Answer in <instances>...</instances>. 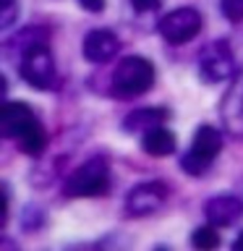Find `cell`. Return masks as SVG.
I'll use <instances>...</instances> for the list:
<instances>
[{
    "mask_svg": "<svg viewBox=\"0 0 243 251\" xmlns=\"http://www.w3.org/2000/svg\"><path fill=\"white\" fill-rule=\"evenodd\" d=\"M8 50L16 52L19 58V76L34 89H50L55 84V58L47 47V34L37 26L24 29L8 42Z\"/></svg>",
    "mask_w": 243,
    "mask_h": 251,
    "instance_id": "obj_1",
    "label": "cell"
},
{
    "mask_svg": "<svg viewBox=\"0 0 243 251\" xmlns=\"http://www.w3.org/2000/svg\"><path fill=\"white\" fill-rule=\"evenodd\" d=\"M154 78H157V71L149 58H144V55H125L115 66L113 76H110V89L121 100H133L152 89Z\"/></svg>",
    "mask_w": 243,
    "mask_h": 251,
    "instance_id": "obj_2",
    "label": "cell"
},
{
    "mask_svg": "<svg viewBox=\"0 0 243 251\" xmlns=\"http://www.w3.org/2000/svg\"><path fill=\"white\" fill-rule=\"evenodd\" d=\"M66 196L86 199V196H102L110 191V160L105 154H92L71 173L63 183Z\"/></svg>",
    "mask_w": 243,
    "mask_h": 251,
    "instance_id": "obj_3",
    "label": "cell"
},
{
    "mask_svg": "<svg viewBox=\"0 0 243 251\" xmlns=\"http://www.w3.org/2000/svg\"><path fill=\"white\" fill-rule=\"evenodd\" d=\"M219 149H222V133H219L215 126L201 123L194 133L188 152L180 157V170L188 173V176H194V178L204 176V173H209L215 157L219 154Z\"/></svg>",
    "mask_w": 243,
    "mask_h": 251,
    "instance_id": "obj_4",
    "label": "cell"
},
{
    "mask_svg": "<svg viewBox=\"0 0 243 251\" xmlns=\"http://www.w3.org/2000/svg\"><path fill=\"white\" fill-rule=\"evenodd\" d=\"M199 76L207 84H222L233 81L238 74V63H235V52L227 39H212L199 50Z\"/></svg>",
    "mask_w": 243,
    "mask_h": 251,
    "instance_id": "obj_5",
    "label": "cell"
},
{
    "mask_svg": "<svg viewBox=\"0 0 243 251\" xmlns=\"http://www.w3.org/2000/svg\"><path fill=\"white\" fill-rule=\"evenodd\" d=\"M168 196H170L168 183H162V180H141L125 194L123 209L128 217H149L165 207Z\"/></svg>",
    "mask_w": 243,
    "mask_h": 251,
    "instance_id": "obj_6",
    "label": "cell"
},
{
    "mask_svg": "<svg viewBox=\"0 0 243 251\" xmlns=\"http://www.w3.org/2000/svg\"><path fill=\"white\" fill-rule=\"evenodd\" d=\"M201 13L191 5L172 8L160 19V34L168 45H186L201 31Z\"/></svg>",
    "mask_w": 243,
    "mask_h": 251,
    "instance_id": "obj_7",
    "label": "cell"
},
{
    "mask_svg": "<svg viewBox=\"0 0 243 251\" xmlns=\"http://www.w3.org/2000/svg\"><path fill=\"white\" fill-rule=\"evenodd\" d=\"M219 121L227 136L243 139V74H235L219 100Z\"/></svg>",
    "mask_w": 243,
    "mask_h": 251,
    "instance_id": "obj_8",
    "label": "cell"
},
{
    "mask_svg": "<svg viewBox=\"0 0 243 251\" xmlns=\"http://www.w3.org/2000/svg\"><path fill=\"white\" fill-rule=\"evenodd\" d=\"M118 50H121V39H118V34H115V31H110V29H92V31H86V37L81 42L84 58L89 63H94V66L113 60L118 55Z\"/></svg>",
    "mask_w": 243,
    "mask_h": 251,
    "instance_id": "obj_9",
    "label": "cell"
},
{
    "mask_svg": "<svg viewBox=\"0 0 243 251\" xmlns=\"http://www.w3.org/2000/svg\"><path fill=\"white\" fill-rule=\"evenodd\" d=\"M204 217L217 227H230L243 217V199L235 194H219L204 201Z\"/></svg>",
    "mask_w": 243,
    "mask_h": 251,
    "instance_id": "obj_10",
    "label": "cell"
},
{
    "mask_svg": "<svg viewBox=\"0 0 243 251\" xmlns=\"http://www.w3.org/2000/svg\"><path fill=\"white\" fill-rule=\"evenodd\" d=\"M37 121L39 118L29 107V102H21V100H8L3 105V113H0V126H3V133L8 139H19Z\"/></svg>",
    "mask_w": 243,
    "mask_h": 251,
    "instance_id": "obj_11",
    "label": "cell"
},
{
    "mask_svg": "<svg viewBox=\"0 0 243 251\" xmlns=\"http://www.w3.org/2000/svg\"><path fill=\"white\" fill-rule=\"evenodd\" d=\"M170 118L168 107H136L123 118V131L128 133H144L154 126H165V121Z\"/></svg>",
    "mask_w": 243,
    "mask_h": 251,
    "instance_id": "obj_12",
    "label": "cell"
},
{
    "mask_svg": "<svg viewBox=\"0 0 243 251\" xmlns=\"http://www.w3.org/2000/svg\"><path fill=\"white\" fill-rule=\"evenodd\" d=\"M178 141H175V133L165 126H154L141 133V149L149 154V157H168L175 152Z\"/></svg>",
    "mask_w": 243,
    "mask_h": 251,
    "instance_id": "obj_13",
    "label": "cell"
},
{
    "mask_svg": "<svg viewBox=\"0 0 243 251\" xmlns=\"http://www.w3.org/2000/svg\"><path fill=\"white\" fill-rule=\"evenodd\" d=\"M16 144H19V152L24 154H29V157H39L47 149V133L42 128V123H34V126H29L26 131L21 133L19 139H13Z\"/></svg>",
    "mask_w": 243,
    "mask_h": 251,
    "instance_id": "obj_14",
    "label": "cell"
},
{
    "mask_svg": "<svg viewBox=\"0 0 243 251\" xmlns=\"http://www.w3.org/2000/svg\"><path fill=\"white\" fill-rule=\"evenodd\" d=\"M191 246L194 249H201V251H209V249H217L219 246V233H217V225H199L196 230L191 233Z\"/></svg>",
    "mask_w": 243,
    "mask_h": 251,
    "instance_id": "obj_15",
    "label": "cell"
},
{
    "mask_svg": "<svg viewBox=\"0 0 243 251\" xmlns=\"http://www.w3.org/2000/svg\"><path fill=\"white\" fill-rule=\"evenodd\" d=\"M42 225H45V209L29 204V207L21 212V227L26 233H37V230H42Z\"/></svg>",
    "mask_w": 243,
    "mask_h": 251,
    "instance_id": "obj_16",
    "label": "cell"
},
{
    "mask_svg": "<svg viewBox=\"0 0 243 251\" xmlns=\"http://www.w3.org/2000/svg\"><path fill=\"white\" fill-rule=\"evenodd\" d=\"M0 3H3V13H0V29L8 31L16 21H19L21 5H19V0H0Z\"/></svg>",
    "mask_w": 243,
    "mask_h": 251,
    "instance_id": "obj_17",
    "label": "cell"
},
{
    "mask_svg": "<svg viewBox=\"0 0 243 251\" xmlns=\"http://www.w3.org/2000/svg\"><path fill=\"white\" fill-rule=\"evenodd\" d=\"M219 11L227 21L241 24L243 21V0H219Z\"/></svg>",
    "mask_w": 243,
    "mask_h": 251,
    "instance_id": "obj_18",
    "label": "cell"
},
{
    "mask_svg": "<svg viewBox=\"0 0 243 251\" xmlns=\"http://www.w3.org/2000/svg\"><path fill=\"white\" fill-rule=\"evenodd\" d=\"M8 207H11V188H8V183H3V209H0V227H5V223H8Z\"/></svg>",
    "mask_w": 243,
    "mask_h": 251,
    "instance_id": "obj_19",
    "label": "cell"
},
{
    "mask_svg": "<svg viewBox=\"0 0 243 251\" xmlns=\"http://www.w3.org/2000/svg\"><path fill=\"white\" fill-rule=\"evenodd\" d=\"M78 5H81L84 11H89V13L105 11V0H78Z\"/></svg>",
    "mask_w": 243,
    "mask_h": 251,
    "instance_id": "obj_20",
    "label": "cell"
},
{
    "mask_svg": "<svg viewBox=\"0 0 243 251\" xmlns=\"http://www.w3.org/2000/svg\"><path fill=\"white\" fill-rule=\"evenodd\" d=\"M131 5L136 11H152V8L160 5V0H131Z\"/></svg>",
    "mask_w": 243,
    "mask_h": 251,
    "instance_id": "obj_21",
    "label": "cell"
},
{
    "mask_svg": "<svg viewBox=\"0 0 243 251\" xmlns=\"http://www.w3.org/2000/svg\"><path fill=\"white\" fill-rule=\"evenodd\" d=\"M233 249H235V251H243V230L238 233V238L233 241Z\"/></svg>",
    "mask_w": 243,
    "mask_h": 251,
    "instance_id": "obj_22",
    "label": "cell"
},
{
    "mask_svg": "<svg viewBox=\"0 0 243 251\" xmlns=\"http://www.w3.org/2000/svg\"><path fill=\"white\" fill-rule=\"evenodd\" d=\"M241 188H243V180H241Z\"/></svg>",
    "mask_w": 243,
    "mask_h": 251,
    "instance_id": "obj_23",
    "label": "cell"
}]
</instances>
